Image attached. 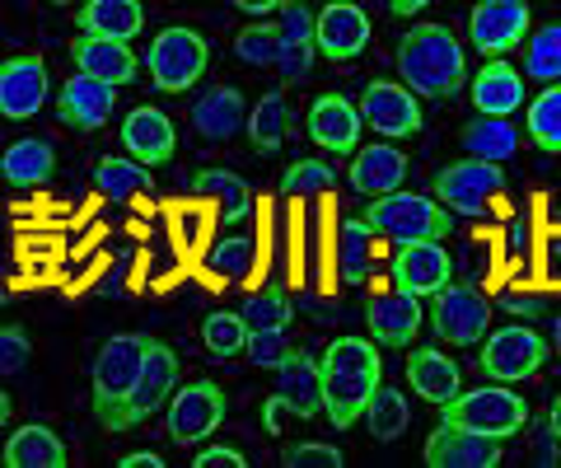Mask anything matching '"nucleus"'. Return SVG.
Returning <instances> with one entry per match:
<instances>
[{"label": "nucleus", "instance_id": "nucleus-1", "mask_svg": "<svg viewBox=\"0 0 561 468\" xmlns=\"http://www.w3.org/2000/svg\"><path fill=\"white\" fill-rule=\"evenodd\" d=\"M319 375L328 426L346 431L365 418L375 389L383 385V356L375 352V338H332L319 356Z\"/></svg>", "mask_w": 561, "mask_h": 468}, {"label": "nucleus", "instance_id": "nucleus-2", "mask_svg": "<svg viewBox=\"0 0 561 468\" xmlns=\"http://www.w3.org/2000/svg\"><path fill=\"white\" fill-rule=\"evenodd\" d=\"M398 76L416 99H454L468 84L463 43L445 24H416L398 38Z\"/></svg>", "mask_w": 561, "mask_h": 468}, {"label": "nucleus", "instance_id": "nucleus-3", "mask_svg": "<svg viewBox=\"0 0 561 468\" xmlns=\"http://www.w3.org/2000/svg\"><path fill=\"white\" fill-rule=\"evenodd\" d=\"M146 333H113L99 346L90 366V403L103 431H127V403L140 379V361H146Z\"/></svg>", "mask_w": 561, "mask_h": 468}, {"label": "nucleus", "instance_id": "nucleus-4", "mask_svg": "<svg viewBox=\"0 0 561 468\" xmlns=\"http://www.w3.org/2000/svg\"><path fill=\"white\" fill-rule=\"evenodd\" d=\"M360 220L370 225L379 239H389V244H426V239H445L454 235V220L449 212L435 197H421V193H408V187H398L389 197H375L370 206L360 212Z\"/></svg>", "mask_w": 561, "mask_h": 468}, {"label": "nucleus", "instance_id": "nucleus-5", "mask_svg": "<svg viewBox=\"0 0 561 468\" xmlns=\"http://www.w3.org/2000/svg\"><path fill=\"white\" fill-rule=\"evenodd\" d=\"M529 403L511 389V385H482V389H468L459 393L454 403L440 408V422L445 426H463V431H478V436H491V441H511V436H524L529 431Z\"/></svg>", "mask_w": 561, "mask_h": 468}, {"label": "nucleus", "instance_id": "nucleus-6", "mask_svg": "<svg viewBox=\"0 0 561 468\" xmlns=\"http://www.w3.org/2000/svg\"><path fill=\"white\" fill-rule=\"evenodd\" d=\"M210 66V43L202 38L197 28L187 24H169L150 38V52H146V71H150V84L160 94H187L192 84L206 76Z\"/></svg>", "mask_w": 561, "mask_h": 468}, {"label": "nucleus", "instance_id": "nucleus-7", "mask_svg": "<svg viewBox=\"0 0 561 468\" xmlns=\"http://www.w3.org/2000/svg\"><path fill=\"white\" fill-rule=\"evenodd\" d=\"M548 352L552 346L542 342L538 328L511 323V328H496V333L482 338L478 366L486 379H496V385H524V379H534L542 366H548Z\"/></svg>", "mask_w": 561, "mask_h": 468}, {"label": "nucleus", "instance_id": "nucleus-8", "mask_svg": "<svg viewBox=\"0 0 561 468\" xmlns=\"http://www.w3.org/2000/svg\"><path fill=\"white\" fill-rule=\"evenodd\" d=\"M501 193H505V169L491 160H454L431 183V197L449 216H486V206Z\"/></svg>", "mask_w": 561, "mask_h": 468}, {"label": "nucleus", "instance_id": "nucleus-9", "mask_svg": "<svg viewBox=\"0 0 561 468\" xmlns=\"http://www.w3.org/2000/svg\"><path fill=\"white\" fill-rule=\"evenodd\" d=\"M431 328H435V338L449 346H482L486 328H491V300L478 286L449 282L440 296H431Z\"/></svg>", "mask_w": 561, "mask_h": 468}, {"label": "nucleus", "instance_id": "nucleus-10", "mask_svg": "<svg viewBox=\"0 0 561 468\" xmlns=\"http://www.w3.org/2000/svg\"><path fill=\"white\" fill-rule=\"evenodd\" d=\"M534 10L524 0H482L468 14V43L482 52V61H505V52H515L529 38Z\"/></svg>", "mask_w": 561, "mask_h": 468}, {"label": "nucleus", "instance_id": "nucleus-11", "mask_svg": "<svg viewBox=\"0 0 561 468\" xmlns=\"http://www.w3.org/2000/svg\"><path fill=\"white\" fill-rule=\"evenodd\" d=\"M360 123L375 127V136L383 141H402V136H416L421 132V99L408 90L402 80H370L360 90Z\"/></svg>", "mask_w": 561, "mask_h": 468}, {"label": "nucleus", "instance_id": "nucleus-12", "mask_svg": "<svg viewBox=\"0 0 561 468\" xmlns=\"http://www.w3.org/2000/svg\"><path fill=\"white\" fill-rule=\"evenodd\" d=\"M47 94H51V76L43 57L20 52V57L0 61V123H28V117H38Z\"/></svg>", "mask_w": 561, "mask_h": 468}, {"label": "nucleus", "instance_id": "nucleus-13", "mask_svg": "<svg viewBox=\"0 0 561 468\" xmlns=\"http://www.w3.org/2000/svg\"><path fill=\"white\" fill-rule=\"evenodd\" d=\"M220 422H225V389L216 379L183 385L169 398V441L173 445H202Z\"/></svg>", "mask_w": 561, "mask_h": 468}, {"label": "nucleus", "instance_id": "nucleus-14", "mask_svg": "<svg viewBox=\"0 0 561 468\" xmlns=\"http://www.w3.org/2000/svg\"><path fill=\"white\" fill-rule=\"evenodd\" d=\"M173 393H179V356H173V346H164L160 338H150L146 361H140V379H136L131 403H127V431L150 422L160 408H169Z\"/></svg>", "mask_w": 561, "mask_h": 468}, {"label": "nucleus", "instance_id": "nucleus-15", "mask_svg": "<svg viewBox=\"0 0 561 468\" xmlns=\"http://www.w3.org/2000/svg\"><path fill=\"white\" fill-rule=\"evenodd\" d=\"M454 258L440 239H426V244H398L393 249V286L408 290L416 300H431L449 286Z\"/></svg>", "mask_w": 561, "mask_h": 468}, {"label": "nucleus", "instance_id": "nucleus-16", "mask_svg": "<svg viewBox=\"0 0 561 468\" xmlns=\"http://www.w3.org/2000/svg\"><path fill=\"white\" fill-rule=\"evenodd\" d=\"M313 38H319V57L328 61H356L370 47V14L356 0H328L313 20Z\"/></svg>", "mask_w": 561, "mask_h": 468}, {"label": "nucleus", "instance_id": "nucleus-17", "mask_svg": "<svg viewBox=\"0 0 561 468\" xmlns=\"http://www.w3.org/2000/svg\"><path fill=\"white\" fill-rule=\"evenodd\" d=\"M313 20H319V10L305 5V0H286L280 5V57H276L280 84H300L313 71V61H319Z\"/></svg>", "mask_w": 561, "mask_h": 468}, {"label": "nucleus", "instance_id": "nucleus-18", "mask_svg": "<svg viewBox=\"0 0 561 468\" xmlns=\"http://www.w3.org/2000/svg\"><path fill=\"white\" fill-rule=\"evenodd\" d=\"M501 445L505 441H491V436H478V431L440 422L426 436V445H421V459H426L431 468H496Z\"/></svg>", "mask_w": 561, "mask_h": 468}, {"label": "nucleus", "instance_id": "nucleus-19", "mask_svg": "<svg viewBox=\"0 0 561 468\" xmlns=\"http://www.w3.org/2000/svg\"><path fill=\"white\" fill-rule=\"evenodd\" d=\"M360 109L346 94H319L309 103V136L328 155H356L360 150Z\"/></svg>", "mask_w": 561, "mask_h": 468}, {"label": "nucleus", "instance_id": "nucleus-20", "mask_svg": "<svg viewBox=\"0 0 561 468\" xmlns=\"http://www.w3.org/2000/svg\"><path fill=\"white\" fill-rule=\"evenodd\" d=\"M365 323H370V338L379 346H412V338L421 333V323H426V309H421L416 296L408 290H379L370 296V309H365Z\"/></svg>", "mask_w": 561, "mask_h": 468}, {"label": "nucleus", "instance_id": "nucleus-21", "mask_svg": "<svg viewBox=\"0 0 561 468\" xmlns=\"http://www.w3.org/2000/svg\"><path fill=\"white\" fill-rule=\"evenodd\" d=\"M122 150H127V160L136 164H169L173 150H179V132H173L169 113L150 109V103H140V109L127 113V123H122Z\"/></svg>", "mask_w": 561, "mask_h": 468}, {"label": "nucleus", "instance_id": "nucleus-22", "mask_svg": "<svg viewBox=\"0 0 561 468\" xmlns=\"http://www.w3.org/2000/svg\"><path fill=\"white\" fill-rule=\"evenodd\" d=\"M276 375V398L286 403V412H295L300 422L319 418L323 412V375H319V361H313L305 346H290L286 361L272 370Z\"/></svg>", "mask_w": 561, "mask_h": 468}, {"label": "nucleus", "instance_id": "nucleus-23", "mask_svg": "<svg viewBox=\"0 0 561 468\" xmlns=\"http://www.w3.org/2000/svg\"><path fill=\"white\" fill-rule=\"evenodd\" d=\"M117 109V90L113 84H99L90 76H70L57 90V117L70 132H99L113 123Z\"/></svg>", "mask_w": 561, "mask_h": 468}, {"label": "nucleus", "instance_id": "nucleus-24", "mask_svg": "<svg viewBox=\"0 0 561 468\" xmlns=\"http://www.w3.org/2000/svg\"><path fill=\"white\" fill-rule=\"evenodd\" d=\"M408 155H402L398 146L389 141H375V146H360L356 150V160H351V173H346V183L356 187L360 197H389L398 193L402 183H408Z\"/></svg>", "mask_w": 561, "mask_h": 468}, {"label": "nucleus", "instance_id": "nucleus-25", "mask_svg": "<svg viewBox=\"0 0 561 468\" xmlns=\"http://www.w3.org/2000/svg\"><path fill=\"white\" fill-rule=\"evenodd\" d=\"M146 28V5L140 0H84L76 10V38H108L131 43Z\"/></svg>", "mask_w": 561, "mask_h": 468}, {"label": "nucleus", "instance_id": "nucleus-26", "mask_svg": "<svg viewBox=\"0 0 561 468\" xmlns=\"http://www.w3.org/2000/svg\"><path fill=\"white\" fill-rule=\"evenodd\" d=\"M70 61H76V76H90L99 84H131L140 76V61L127 43H108V38H76L70 43Z\"/></svg>", "mask_w": 561, "mask_h": 468}, {"label": "nucleus", "instance_id": "nucleus-27", "mask_svg": "<svg viewBox=\"0 0 561 468\" xmlns=\"http://www.w3.org/2000/svg\"><path fill=\"white\" fill-rule=\"evenodd\" d=\"M408 385L416 389V398H426L431 408H445L463 393V370L440 346H416L408 356Z\"/></svg>", "mask_w": 561, "mask_h": 468}, {"label": "nucleus", "instance_id": "nucleus-28", "mask_svg": "<svg viewBox=\"0 0 561 468\" xmlns=\"http://www.w3.org/2000/svg\"><path fill=\"white\" fill-rule=\"evenodd\" d=\"M478 117H515L524 109V76L511 61H482V71L468 80Z\"/></svg>", "mask_w": 561, "mask_h": 468}, {"label": "nucleus", "instance_id": "nucleus-29", "mask_svg": "<svg viewBox=\"0 0 561 468\" xmlns=\"http://www.w3.org/2000/svg\"><path fill=\"white\" fill-rule=\"evenodd\" d=\"M249 123V103L234 84H216V90H206L197 103H192V127L206 141H230L234 132H243Z\"/></svg>", "mask_w": 561, "mask_h": 468}, {"label": "nucleus", "instance_id": "nucleus-30", "mask_svg": "<svg viewBox=\"0 0 561 468\" xmlns=\"http://www.w3.org/2000/svg\"><path fill=\"white\" fill-rule=\"evenodd\" d=\"M51 173H57V150L43 136H20V141L5 146V155H0V179L10 187H20V193L51 183Z\"/></svg>", "mask_w": 561, "mask_h": 468}, {"label": "nucleus", "instance_id": "nucleus-31", "mask_svg": "<svg viewBox=\"0 0 561 468\" xmlns=\"http://www.w3.org/2000/svg\"><path fill=\"white\" fill-rule=\"evenodd\" d=\"M0 464L5 468H66L70 455H66V445L51 426L28 422L20 431H10L5 449H0Z\"/></svg>", "mask_w": 561, "mask_h": 468}, {"label": "nucleus", "instance_id": "nucleus-32", "mask_svg": "<svg viewBox=\"0 0 561 468\" xmlns=\"http://www.w3.org/2000/svg\"><path fill=\"white\" fill-rule=\"evenodd\" d=\"M192 193L197 197H216L225 225H239L243 216L253 212V187L230 169H197L192 173Z\"/></svg>", "mask_w": 561, "mask_h": 468}, {"label": "nucleus", "instance_id": "nucleus-33", "mask_svg": "<svg viewBox=\"0 0 561 468\" xmlns=\"http://www.w3.org/2000/svg\"><path fill=\"white\" fill-rule=\"evenodd\" d=\"M243 132H249V141L257 155H276L280 146H286L290 136V109H286V94L280 90H267L253 109H249V123H243Z\"/></svg>", "mask_w": 561, "mask_h": 468}, {"label": "nucleus", "instance_id": "nucleus-34", "mask_svg": "<svg viewBox=\"0 0 561 468\" xmlns=\"http://www.w3.org/2000/svg\"><path fill=\"white\" fill-rule=\"evenodd\" d=\"M459 141H463V150H468V160H491V164H501V160H511V155L519 150V132H515L511 117H472Z\"/></svg>", "mask_w": 561, "mask_h": 468}, {"label": "nucleus", "instance_id": "nucleus-35", "mask_svg": "<svg viewBox=\"0 0 561 468\" xmlns=\"http://www.w3.org/2000/svg\"><path fill=\"white\" fill-rule=\"evenodd\" d=\"M375 253H379V235L360 216H346L342 220V235H337V272H342V282L360 286L365 276H370Z\"/></svg>", "mask_w": 561, "mask_h": 468}, {"label": "nucleus", "instance_id": "nucleus-36", "mask_svg": "<svg viewBox=\"0 0 561 468\" xmlns=\"http://www.w3.org/2000/svg\"><path fill=\"white\" fill-rule=\"evenodd\" d=\"M360 422H365V431H370V441H379V445L402 441V431L412 426V412H408V398H402V389L379 385Z\"/></svg>", "mask_w": 561, "mask_h": 468}, {"label": "nucleus", "instance_id": "nucleus-37", "mask_svg": "<svg viewBox=\"0 0 561 468\" xmlns=\"http://www.w3.org/2000/svg\"><path fill=\"white\" fill-rule=\"evenodd\" d=\"M150 169L136 164V160H122V155H103L94 164V193L99 197H113V202H127L136 193H150Z\"/></svg>", "mask_w": 561, "mask_h": 468}, {"label": "nucleus", "instance_id": "nucleus-38", "mask_svg": "<svg viewBox=\"0 0 561 468\" xmlns=\"http://www.w3.org/2000/svg\"><path fill=\"white\" fill-rule=\"evenodd\" d=\"M524 132L548 155H561V84H542V94L524 109Z\"/></svg>", "mask_w": 561, "mask_h": 468}, {"label": "nucleus", "instance_id": "nucleus-39", "mask_svg": "<svg viewBox=\"0 0 561 468\" xmlns=\"http://www.w3.org/2000/svg\"><path fill=\"white\" fill-rule=\"evenodd\" d=\"M524 76L538 84H561V24H542L524 43Z\"/></svg>", "mask_w": 561, "mask_h": 468}, {"label": "nucleus", "instance_id": "nucleus-40", "mask_svg": "<svg viewBox=\"0 0 561 468\" xmlns=\"http://www.w3.org/2000/svg\"><path fill=\"white\" fill-rule=\"evenodd\" d=\"M202 342H206V352L220 361L243 356L249 352V323H243L239 309H216V315L202 319Z\"/></svg>", "mask_w": 561, "mask_h": 468}, {"label": "nucleus", "instance_id": "nucleus-41", "mask_svg": "<svg viewBox=\"0 0 561 468\" xmlns=\"http://www.w3.org/2000/svg\"><path fill=\"white\" fill-rule=\"evenodd\" d=\"M239 315H243V323H249V333H267V328H286L295 319V309H290L286 286H262L243 300Z\"/></svg>", "mask_w": 561, "mask_h": 468}, {"label": "nucleus", "instance_id": "nucleus-42", "mask_svg": "<svg viewBox=\"0 0 561 468\" xmlns=\"http://www.w3.org/2000/svg\"><path fill=\"white\" fill-rule=\"evenodd\" d=\"M337 187V169L328 160H295L280 173V197H319Z\"/></svg>", "mask_w": 561, "mask_h": 468}, {"label": "nucleus", "instance_id": "nucleus-43", "mask_svg": "<svg viewBox=\"0 0 561 468\" xmlns=\"http://www.w3.org/2000/svg\"><path fill=\"white\" fill-rule=\"evenodd\" d=\"M234 57L243 66H276V57H280V24H272V20L249 24L234 38Z\"/></svg>", "mask_w": 561, "mask_h": 468}, {"label": "nucleus", "instance_id": "nucleus-44", "mask_svg": "<svg viewBox=\"0 0 561 468\" xmlns=\"http://www.w3.org/2000/svg\"><path fill=\"white\" fill-rule=\"evenodd\" d=\"M253 258H257V244H253L249 235H225L220 244L210 249V272L230 276V282H249Z\"/></svg>", "mask_w": 561, "mask_h": 468}, {"label": "nucleus", "instance_id": "nucleus-45", "mask_svg": "<svg viewBox=\"0 0 561 468\" xmlns=\"http://www.w3.org/2000/svg\"><path fill=\"white\" fill-rule=\"evenodd\" d=\"M33 361V338L24 323H0V379L28 370Z\"/></svg>", "mask_w": 561, "mask_h": 468}, {"label": "nucleus", "instance_id": "nucleus-46", "mask_svg": "<svg viewBox=\"0 0 561 468\" xmlns=\"http://www.w3.org/2000/svg\"><path fill=\"white\" fill-rule=\"evenodd\" d=\"M290 352V342H286V328H267V333H249V356L257 370H276L280 361H286Z\"/></svg>", "mask_w": 561, "mask_h": 468}, {"label": "nucleus", "instance_id": "nucleus-47", "mask_svg": "<svg viewBox=\"0 0 561 468\" xmlns=\"http://www.w3.org/2000/svg\"><path fill=\"white\" fill-rule=\"evenodd\" d=\"M286 468H342V449H332L323 441H305V445H286L280 449Z\"/></svg>", "mask_w": 561, "mask_h": 468}, {"label": "nucleus", "instance_id": "nucleus-48", "mask_svg": "<svg viewBox=\"0 0 561 468\" xmlns=\"http://www.w3.org/2000/svg\"><path fill=\"white\" fill-rule=\"evenodd\" d=\"M529 436H534V464H542V468H548V464H557V431H552V422L548 418H542V422H534L529 418Z\"/></svg>", "mask_w": 561, "mask_h": 468}, {"label": "nucleus", "instance_id": "nucleus-49", "mask_svg": "<svg viewBox=\"0 0 561 468\" xmlns=\"http://www.w3.org/2000/svg\"><path fill=\"white\" fill-rule=\"evenodd\" d=\"M192 468H249V459H243L239 445H210L192 459Z\"/></svg>", "mask_w": 561, "mask_h": 468}, {"label": "nucleus", "instance_id": "nucleus-50", "mask_svg": "<svg viewBox=\"0 0 561 468\" xmlns=\"http://www.w3.org/2000/svg\"><path fill=\"white\" fill-rule=\"evenodd\" d=\"M280 5H286V0H239L234 10H243V14H253V20L262 24L267 20V14H280Z\"/></svg>", "mask_w": 561, "mask_h": 468}, {"label": "nucleus", "instance_id": "nucleus-51", "mask_svg": "<svg viewBox=\"0 0 561 468\" xmlns=\"http://www.w3.org/2000/svg\"><path fill=\"white\" fill-rule=\"evenodd\" d=\"M117 468H164V459L154 455V449H136V455L117 459Z\"/></svg>", "mask_w": 561, "mask_h": 468}, {"label": "nucleus", "instance_id": "nucleus-52", "mask_svg": "<svg viewBox=\"0 0 561 468\" xmlns=\"http://www.w3.org/2000/svg\"><path fill=\"white\" fill-rule=\"evenodd\" d=\"M280 412H286V403H280V398L272 393V398H267V403H262V426H267V431H280V422H276V418H280Z\"/></svg>", "mask_w": 561, "mask_h": 468}, {"label": "nucleus", "instance_id": "nucleus-53", "mask_svg": "<svg viewBox=\"0 0 561 468\" xmlns=\"http://www.w3.org/2000/svg\"><path fill=\"white\" fill-rule=\"evenodd\" d=\"M505 309H511V315H519V319H538L542 315V309H538V300H505Z\"/></svg>", "mask_w": 561, "mask_h": 468}, {"label": "nucleus", "instance_id": "nucleus-54", "mask_svg": "<svg viewBox=\"0 0 561 468\" xmlns=\"http://www.w3.org/2000/svg\"><path fill=\"white\" fill-rule=\"evenodd\" d=\"M389 10H393V14H402V20H408V14H421V10H426V0H393Z\"/></svg>", "mask_w": 561, "mask_h": 468}, {"label": "nucleus", "instance_id": "nucleus-55", "mask_svg": "<svg viewBox=\"0 0 561 468\" xmlns=\"http://www.w3.org/2000/svg\"><path fill=\"white\" fill-rule=\"evenodd\" d=\"M548 422H552V431H557V441H561V393L552 398V408H548Z\"/></svg>", "mask_w": 561, "mask_h": 468}, {"label": "nucleus", "instance_id": "nucleus-56", "mask_svg": "<svg viewBox=\"0 0 561 468\" xmlns=\"http://www.w3.org/2000/svg\"><path fill=\"white\" fill-rule=\"evenodd\" d=\"M10 412H14V403H10V393H5V389H0V426H5V422H10Z\"/></svg>", "mask_w": 561, "mask_h": 468}, {"label": "nucleus", "instance_id": "nucleus-57", "mask_svg": "<svg viewBox=\"0 0 561 468\" xmlns=\"http://www.w3.org/2000/svg\"><path fill=\"white\" fill-rule=\"evenodd\" d=\"M552 352L561 356V309H557V319H552Z\"/></svg>", "mask_w": 561, "mask_h": 468}, {"label": "nucleus", "instance_id": "nucleus-58", "mask_svg": "<svg viewBox=\"0 0 561 468\" xmlns=\"http://www.w3.org/2000/svg\"><path fill=\"white\" fill-rule=\"evenodd\" d=\"M5 300H10V282H5V272H0V309H5Z\"/></svg>", "mask_w": 561, "mask_h": 468}]
</instances>
